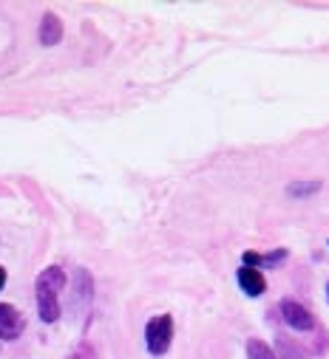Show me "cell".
I'll return each mask as SVG.
<instances>
[{
  "label": "cell",
  "instance_id": "cell-1",
  "mask_svg": "<svg viewBox=\"0 0 329 359\" xmlns=\"http://www.w3.org/2000/svg\"><path fill=\"white\" fill-rule=\"evenodd\" d=\"M65 272L60 266H49L37 275L34 292H37V309L43 323H57L60 320V292L65 286Z\"/></svg>",
  "mask_w": 329,
  "mask_h": 359
},
{
  "label": "cell",
  "instance_id": "cell-2",
  "mask_svg": "<svg viewBox=\"0 0 329 359\" xmlns=\"http://www.w3.org/2000/svg\"><path fill=\"white\" fill-rule=\"evenodd\" d=\"M174 342V317L171 314H159L153 320H148L145 325V345L153 356H162V353H168Z\"/></svg>",
  "mask_w": 329,
  "mask_h": 359
},
{
  "label": "cell",
  "instance_id": "cell-3",
  "mask_svg": "<svg viewBox=\"0 0 329 359\" xmlns=\"http://www.w3.org/2000/svg\"><path fill=\"white\" fill-rule=\"evenodd\" d=\"M26 328V317L12 303H0V339L15 342Z\"/></svg>",
  "mask_w": 329,
  "mask_h": 359
},
{
  "label": "cell",
  "instance_id": "cell-4",
  "mask_svg": "<svg viewBox=\"0 0 329 359\" xmlns=\"http://www.w3.org/2000/svg\"><path fill=\"white\" fill-rule=\"evenodd\" d=\"M281 317H284V323H287L290 328H295V331H312V328H315L312 311H309L307 306L295 303V300H281Z\"/></svg>",
  "mask_w": 329,
  "mask_h": 359
},
{
  "label": "cell",
  "instance_id": "cell-5",
  "mask_svg": "<svg viewBox=\"0 0 329 359\" xmlns=\"http://www.w3.org/2000/svg\"><path fill=\"white\" fill-rule=\"evenodd\" d=\"M236 278H238V286H241V292H244L247 297H262V294L267 292V280H264V275L259 272V269L241 266Z\"/></svg>",
  "mask_w": 329,
  "mask_h": 359
},
{
  "label": "cell",
  "instance_id": "cell-6",
  "mask_svg": "<svg viewBox=\"0 0 329 359\" xmlns=\"http://www.w3.org/2000/svg\"><path fill=\"white\" fill-rule=\"evenodd\" d=\"M63 40V23H60V18L57 15H43V20H40V43L43 46H57Z\"/></svg>",
  "mask_w": 329,
  "mask_h": 359
},
{
  "label": "cell",
  "instance_id": "cell-7",
  "mask_svg": "<svg viewBox=\"0 0 329 359\" xmlns=\"http://www.w3.org/2000/svg\"><path fill=\"white\" fill-rule=\"evenodd\" d=\"M247 356H250V359H278V353L267 342H262V339H250V342H247Z\"/></svg>",
  "mask_w": 329,
  "mask_h": 359
},
{
  "label": "cell",
  "instance_id": "cell-8",
  "mask_svg": "<svg viewBox=\"0 0 329 359\" xmlns=\"http://www.w3.org/2000/svg\"><path fill=\"white\" fill-rule=\"evenodd\" d=\"M318 190H321V182H292V184L287 187V193H290V196H298V198L312 196V193H318Z\"/></svg>",
  "mask_w": 329,
  "mask_h": 359
},
{
  "label": "cell",
  "instance_id": "cell-9",
  "mask_svg": "<svg viewBox=\"0 0 329 359\" xmlns=\"http://www.w3.org/2000/svg\"><path fill=\"white\" fill-rule=\"evenodd\" d=\"M278 359H304V353L292 345V342H287V339H278Z\"/></svg>",
  "mask_w": 329,
  "mask_h": 359
},
{
  "label": "cell",
  "instance_id": "cell-10",
  "mask_svg": "<svg viewBox=\"0 0 329 359\" xmlns=\"http://www.w3.org/2000/svg\"><path fill=\"white\" fill-rule=\"evenodd\" d=\"M241 260H244V266H250V269H262L264 255H259V252H244V255H241Z\"/></svg>",
  "mask_w": 329,
  "mask_h": 359
},
{
  "label": "cell",
  "instance_id": "cell-11",
  "mask_svg": "<svg viewBox=\"0 0 329 359\" xmlns=\"http://www.w3.org/2000/svg\"><path fill=\"white\" fill-rule=\"evenodd\" d=\"M68 359H94V353H91V348H86V345H82L74 356H68Z\"/></svg>",
  "mask_w": 329,
  "mask_h": 359
},
{
  "label": "cell",
  "instance_id": "cell-12",
  "mask_svg": "<svg viewBox=\"0 0 329 359\" xmlns=\"http://www.w3.org/2000/svg\"><path fill=\"white\" fill-rule=\"evenodd\" d=\"M4 286H6V269L0 266V292H4Z\"/></svg>",
  "mask_w": 329,
  "mask_h": 359
}]
</instances>
